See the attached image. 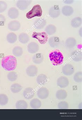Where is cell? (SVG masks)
Here are the masks:
<instances>
[{
	"label": "cell",
	"mask_w": 82,
	"mask_h": 120,
	"mask_svg": "<svg viewBox=\"0 0 82 120\" xmlns=\"http://www.w3.org/2000/svg\"><path fill=\"white\" fill-rule=\"evenodd\" d=\"M1 65L6 71H11L15 70L17 66V60L13 56H8L2 58Z\"/></svg>",
	"instance_id": "1"
},
{
	"label": "cell",
	"mask_w": 82,
	"mask_h": 120,
	"mask_svg": "<svg viewBox=\"0 0 82 120\" xmlns=\"http://www.w3.org/2000/svg\"><path fill=\"white\" fill-rule=\"evenodd\" d=\"M49 57L51 63L53 65H60L63 63V55L59 50H55L51 51L50 53Z\"/></svg>",
	"instance_id": "2"
},
{
	"label": "cell",
	"mask_w": 82,
	"mask_h": 120,
	"mask_svg": "<svg viewBox=\"0 0 82 120\" xmlns=\"http://www.w3.org/2000/svg\"><path fill=\"white\" fill-rule=\"evenodd\" d=\"M42 14V10L40 5H36L26 14V18L31 19L35 17H41Z\"/></svg>",
	"instance_id": "3"
},
{
	"label": "cell",
	"mask_w": 82,
	"mask_h": 120,
	"mask_svg": "<svg viewBox=\"0 0 82 120\" xmlns=\"http://www.w3.org/2000/svg\"><path fill=\"white\" fill-rule=\"evenodd\" d=\"M32 37L38 39L39 42L41 44H46L48 40V35L45 32L41 33L34 32L32 35Z\"/></svg>",
	"instance_id": "4"
},
{
	"label": "cell",
	"mask_w": 82,
	"mask_h": 120,
	"mask_svg": "<svg viewBox=\"0 0 82 120\" xmlns=\"http://www.w3.org/2000/svg\"><path fill=\"white\" fill-rule=\"evenodd\" d=\"M49 15L53 18H56L59 17L60 14V9L58 5H54L50 9Z\"/></svg>",
	"instance_id": "5"
},
{
	"label": "cell",
	"mask_w": 82,
	"mask_h": 120,
	"mask_svg": "<svg viewBox=\"0 0 82 120\" xmlns=\"http://www.w3.org/2000/svg\"><path fill=\"white\" fill-rule=\"evenodd\" d=\"M30 0H19L16 3V6L20 10L24 11L32 3Z\"/></svg>",
	"instance_id": "6"
},
{
	"label": "cell",
	"mask_w": 82,
	"mask_h": 120,
	"mask_svg": "<svg viewBox=\"0 0 82 120\" xmlns=\"http://www.w3.org/2000/svg\"><path fill=\"white\" fill-rule=\"evenodd\" d=\"M47 24L46 20L43 18H39L36 19L34 22V27L37 30L43 29Z\"/></svg>",
	"instance_id": "7"
},
{
	"label": "cell",
	"mask_w": 82,
	"mask_h": 120,
	"mask_svg": "<svg viewBox=\"0 0 82 120\" xmlns=\"http://www.w3.org/2000/svg\"><path fill=\"white\" fill-rule=\"evenodd\" d=\"M62 72L64 75L66 76L72 75L74 72V67L71 64H66L62 68Z\"/></svg>",
	"instance_id": "8"
},
{
	"label": "cell",
	"mask_w": 82,
	"mask_h": 120,
	"mask_svg": "<svg viewBox=\"0 0 82 120\" xmlns=\"http://www.w3.org/2000/svg\"><path fill=\"white\" fill-rule=\"evenodd\" d=\"M37 94L39 98L42 99H45L49 96V91L46 88H40L37 91Z\"/></svg>",
	"instance_id": "9"
},
{
	"label": "cell",
	"mask_w": 82,
	"mask_h": 120,
	"mask_svg": "<svg viewBox=\"0 0 82 120\" xmlns=\"http://www.w3.org/2000/svg\"><path fill=\"white\" fill-rule=\"evenodd\" d=\"M69 80L68 78L66 77L61 76L57 79V85L61 88L66 87L69 85Z\"/></svg>",
	"instance_id": "10"
},
{
	"label": "cell",
	"mask_w": 82,
	"mask_h": 120,
	"mask_svg": "<svg viewBox=\"0 0 82 120\" xmlns=\"http://www.w3.org/2000/svg\"><path fill=\"white\" fill-rule=\"evenodd\" d=\"M48 42L51 47L55 48L58 47L60 44V40L57 36H52L48 39Z\"/></svg>",
	"instance_id": "11"
},
{
	"label": "cell",
	"mask_w": 82,
	"mask_h": 120,
	"mask_svg": "<svg viewBox=\"0 0 82 120\" xmlns=\"http://www.w3.org/2000/svg\"><path fill=\"white\" fill-rule=\"evenodd\" d=\"M21 25L20 22L17 20L11 21L8 25V28L12 31H17L20 30Z\"/></svg>",
	"instance_id": "12"
},
{
	"label": "cell",
	"mask_w": 82,
	"mask_h": 120,
	"mask_svg": "<svg viewBox=\"0 0 82 120\" xmlns=\"http://www.w3.org/2000/svg\"><path fill=\"white\" fill-rule=\"evenodd\" d=\"M39 46L35 42H30L27 46V50L29 53L34 54L36 53L39 50Z\"/></svg>",
	"instance_id": "13"
},
{
	"label": "cell",
	"mask_w": 82,
	"mask_h": 120,
	"mask_svg": "<svg viewBox=\"0 0 82 120\" xmlns=\"http://www.w3.org/2000/svg\"><path fill=\"white\" fill-rule=\"evenodd\" d=\"M38 72V68L33 65L29 66L26 69V73L27 75L31 77L35 76L37 75Z\"/></svg>",
	"instance_id": "14"
},
{
	"label": "cell",
	"mask_w": 82,
	"mask_h": 120,
	"mask_svg": "<svg viewBox=\"0 0 82 120\" xmlns=\"http://www.w3.org/2000/svg\"><path fill=\"white\" fill-rule=\"evenodd\" d=\"M35 92L32 88L28 87L26 88L23 92V96L26 99H30L34 96Z\"/></svg>",
	"instance_id": "15"
},
{
	"label": "cell",
	"mask_w": 82,
	"mask_h": 120,
	"mask_svg": "<svg viewBox=\"0 0 82 120\" xmlns=\"http://www.w3.org/2000/svg\"><path fill=\"white\" fill-rule=\"evenodd\" d=\"M71 59L75 62H79L82 60V52L79 50L73 51L71 55Z\"/></svg>",
	"instance_id": "16"
},
{
	"label": "cell",
	"mask_w": 82,
	"mask_h": 120,
	"mask_svg": "<svg viewBox=\"0 0 82 120\" xmlns=\"http://www.w3.org/2000/svg\"><path fill=\"white\" fill-rule=\"evenodd\" d=\"M8 15L11 19H15L18 17L19 12L18 9L15 7H12L9 9Z\"/></svg>",
	"instance_id": "17"
},
{
	"label": "cell",
	"mask_w": 82,
	"mask_h": 120,
	"mask_svg": "<svg viewBox=\"0 0 82 120\" xmlns=\"http://www.w3.org/2000/svg\"><path fill=\"white\" fill-rule=\"evenodd\" d=\"M74 10L71 6H65L63 7L62 9V12L63 14L66 16H70L73 14Z\"/></svg>",
	"instance_id": "18"
},
{
	"label": "cell",
	"mask_w": 82,
	"mask_h": 120,
	"mask_svg": "<svg viewBox=\"0 0 82 120\" xmlns=\"http://www.w3.org/2000/svg\"><path fill=\"white\" fill-rule=\"evenodd\" d=\"M47 81V77L45 75L40 74L38 75L36 78V82L39 85H44Z\"/></svg>",
	"instance_id": "19"
},
{
	"label": "cell",
	"mask_w": 82,
	"mask_h": 120,
	"mask_svg": "<svg viewBox=\"0 0 82 120\" xmlns=\"http://www.w3.org/2000/svg\"><path fill=\"white\" fill-rule=\"evenodd\" d=\"M43 56L41 53L35 54L32 57V61L35 64H40L43 62Z\"/></svg>",
	"instance_id": "20"
},
{
	"label": "cell",
	"mask_w": 82,
	"mask_h": 120,
	"mask_svg": "<svg viewBox=\"0 0 82 120\" xmlns=\"http://www.w3.org/2000/svg\"><path fill=\"white\" fill-rule=\"evenodd\" d=\"M77 44L76 39L73 37H69L66 40L65 44L68 48H72L76 46Z\"/></svg>",
	"instance_id": "21"
},
{
	"label": "cell",
	"mask_w": 82,
	"mask_h": 120,
	"mask_svg": "<svg viewBox=\"0 0 82 120\" xmlns=\"http://www.w3.org/2000/svg\"><path fill=\"white\" fill-rule=\"evenodd\" d=\"M45 32L47 35H51L56 33L57 28L55 26L52 24L48 25L45 29Z\"/></svg>",
	"instance_id": "22"
},
{
	"label": "cell",
	"mask_w": 82,
	"mask_h": 120,
	"mask_svg": "<svg viewBox=\"0 0 82 120\" xmlns=\"http://www.w3.org/2000/svg\"><path fill=\"white\" fill-rule=\"evenodd\" d=\"M30 105L32 109H38L41 106L42 103L41 101L38 99L34 98L30 101Z\"/></svg>",
	"instance_id": "23"
},
{
	"label": "cell",
	"mask_w": 82,
	"mask_h": 120,
	"mask_svg": "<svg viewBox=\"0 0 82 120\" xmlns=\"http://www.w3.org/2000/svg\"><path fill=\"white\" fill-rule=\"evenodd\" d=\"M19 41L23 44H26L30 41V37L27 34L24 33H20L19 35Z\"/></svg>",
	"instance_id": "24"
},
{
	"label": "cell",
	"mask_w": 82,
	"mask_h": 120,
	"mask_svg": "<svg viewBox=\"0 0 82 120\" xmlns=\"http://www.w3.org/2000/svg\"><path fill=\"white\" fill-rule=\"evenodd\" d=\"M67 93L66 90H61L57 91L56 92V98L59 100H64L67 97Z\"/></svg>",
	"instance_id": "25"
},
{
	"label": "cell",
	"mask_w": 82,
	"mask_h": 120,
	"mask_svg": "<svg viewBox=\"0 0 82 120\" xmlns=\"http://www.w3.org/2000/svg\"><path fill=\"white\" fill-rule=\"evenodd\" d=\"M6 39L7 41L9 43L13 44L17 40V36L14 33H10L7 34Z\"/></svg>",
	"instance_id": "26"
},
{
	"label": "cell",
	"mask_w": 82,
	"mask_h": 120,
	"mask_svg": "<svg viewBox=\"0 0 82 120\" xmlns=\"http://www.w3.org/2000/svg\"><path fill=\"white\" fill-rule=\"evenodd\" d=\"M82 24V19L80 17H76L71 21V25L74 28L80 27Z\"/></svg>",
	"instance_id": "27"
},
{
	"label": "cell",
	"mask_w": 82,
	"mask_h": 120,
	"mask_svg": "<svg viewBox=\"0 0 82 120\" xmlns=\"http://www.w3.org/2000/svg\"><path fill=\"white\" fill-rule=\"evenodd\" d=\"M16 108L17 109H26L28 107L27 102L23 100H19L16 102Z\"/></svg>",
	"instance_id": "28"
},
{
	"label": "cell",
	"mask_w": 82,
	"mask_h": 120,
	"mask_svg": "<svg viewBox=\"0 0 82 120\" xmlns=\"http://www.w3.org/2000/svg\"><path fill=\"white\" fill-rule=\"evenodd\" d=\"M13 54L16 57H19L21 56L23 53L22 48L19 46L14 47L13 49Z\"/></svg>",
	"instance_id": "29"
},
{
	"label": "cell",
	"mask_w": 82,
	"mask_h": 120,
	"mask_svg": "<svg viewBox=\"0 0 82 120\" xmlns=\"http://www.w3.org/2000/svg\"><path fill=\"white\" fill-rule=\"evenodd\" d=\"M22 87L19 84H13L11 87V90L13 93H19L22 89Z\"/></svg>",
	"instance_id": "30"
},
{
	"label": "cell",
	"mask_w": 82,
	"mask_h": 120,
	"mask_svg": "<svg viewBox=\"0 0 82 120\" xmlns=\"http://www.w3.org/2000/svg\"><path fill=\"white\" fill-rule=\"evenodd\" d=\"M8 101V97L5 94H0V105L5 106Z\"/></svg>",
	"instance_id": "31"
},
{
	"label": "cell",
	"mask_w": 82,
	"mask_h": 120,
	"mask_svg": "<svg viewBox=\"0 0 82 120\" xmlns=\"http://www.w3.org/2000/svg\"><path fill=\"white\" fill-rule=\"evenodd\" d=\"M7 78L11 82H14L16 80L18 77L17 74L14 71H11L8 74Z\"/></svg>",
	"instance_id": "32"
},
{
	"label": "cell",
	"mask_w": 82,
	"mask_h": 120,
	"mask_svg": "<svg viewBox=\"0 0 82 120\" xmlns=\"http://www.w3.org/2000/svg\"><path fill=\"white\" fill-rule=\"evenodd\" d=\"M82 72L79 71L76 72L74 75V81L78 83H80L82 82Z\"/></svg>",
	"instance_id": "33"
},
{
	"label": "cell",
	"mask_w": 82,
	"mask_h": 120,
	"mask_svg": "<svg viewBox=\"0 0 82 120\" xmlns=\"http://www.w3.org/2000/svg\"><path fill=\"white\" fill-rule=\"evenodd\" d=\"M58 107L59 109H68L69 108L68 104L66 101H61L58 104Z\"/></svg>",
	"instance_id": "34"
},
{
	"label": "cell",
	"mask_w": 82,
	"mask_h": 120,
	"mask_svg": "<svg viewBox=\"0 0 82 120\" xmlns=\"http://www.w3.org/2000/svg\"><path fill=\"white\" fill-rule=\"evenodd\" d=\"M7 4L4 1H0V13L4 12L7 9Z\"/></svg>",
	"instance_id": "35"
},
{
	"label": "cell",
	"mask_w": 82,
	"mask_h": 120,
	"mask_svg": "<svg viewBox=\"0 0 82 120\" xmlns=\"http://www.w3.org/2000/svg\"><path fill=\"white\" fill-rule=\"evenodd\" d=\"M5 17L2 14H0V26H4L6 22Z\"/></svg>",
	"instance_id": "36"
},
{
	"label": "cell",
	"mask_w": 82,
	"mask_h": 120,
	"mask_svg": "<svg viewBox=\"0 0 82 120\" xmlns=\"http://www.w3.org/2000/svg\"><path fill=\"white\" fill-rule=\"evenodd\" d=\"M1 60H0V64H1Z\"/></svg>",
	"instance_id": "37"
}]
</instances>
